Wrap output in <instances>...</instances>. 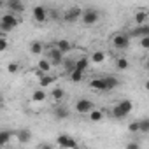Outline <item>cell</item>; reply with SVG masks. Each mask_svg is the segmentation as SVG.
I'll use <instances>...</instances> for the list:
<instances>
[{
	"label": "cell",
	"instance_id": "9c48e42d",
	"mask_svg": "<svg viewBox=\"0 0 149 149\" xmlns=\"http://www.w3.org/2000/svg\"><path fill=\"white\" fill-rule=\"evenodd\" d=\"M51 65H60L63 61V54L56 49V47H49L47 49V58H46Z\"/></svg>",
	"mask_w": 149,
	"mask_h": 149
},
{
	"label": "cell",
	"instance_id": "ba28073f",
	"mask_svg": "<svg viewBox=\"0 0 149 149\" xmlns=\"http://www.w3.org/2000/svg\"><path fill=\"white\" fill-rule=\"evenodd\" d=\"M47 9L44 7V6H35L33 9H32V16H33V19L37 21V23H44V21H47Z\"/></svg>",
	"mask_w": 149,
	"mask_h": 149
},
{
	"label": "cell",
	"instance_id": "4dcf8cb0",
	"mask_svg": "<svg viewBox=\"0 0 149 149\" xmlns=\"http://www.w3.org/2000/svg\"><path fill=\"white\" fill-rule=\"evenodd\" d=\"M9 49V40L6 37H0V53H4Z\"/></svg>",
	"mask_w": 149,
	"mask_h": 149
},
{
	"label": "cell",
	"instance_id": "e575fe53",
	"mask_svg": "<svg viewBox=\"0 0 149 149\" xmlns=\"http://www.w3.org/2000/svg\"><path fill=\"white\" fill-rule=\"evenodd\" d=\"M140 46L144 49H147L149 47V37H140Z\"/></svg>",
	"mask_w": 149,
	"mask_h": 149
},
{
	"label": "cell",
	"instance_id": "5bb4252c",
	"mask_svg": "<svg viewBox=\"0 0 149 149\" xmlns=\"http://www.w3.org/2000/svg\"><path fill=\"white\" fill-rule=\"evenodd\" d=\"M88 67H90V58L88 56H81L79 60H76V70H79V72H86L88 70Z\"/></svg>",
	"mask_w": 149,
	"mask_h": 149
},
{
	"label": "cell",
	"instance_id": "603a6c76",
	"mask_svg": "<svg viewBox=\"0 0 149 149\" xmlns=\"http://www.w3.org/2000/svg\"><path fill=\"white\" fill-rule=\"evenodd\" d=\"M61 63H63V68H65L67 74H70V72L76 70V60H72V58H63Z\"/></svg>",
	"mask_w": 149,
	"mask_h": 149
},
{
	"label": "cell",
	"instance_id": "d6a6232c",
	"mask_svg": "<svg viewBox=\"0 0 149 149\" xmlns=\"http://www.w3.org/2000/svg\"><path fill=\"white\" fill-rule=\"evenodd\" d=\"M128 132L137 133V132H139V121H132V123L128 125Z\"/></svg>",
	"mask_w": 149,
	"mask_h": 149
},
{
	"label": "cell",
	"instance_id": "8fae6325",
	"mask_svg": "<svg viewBox=\"0 0 149 149\" xmlns=\"http://www.w3.org/2000/svg\"><path fill=\"white\" fill-rule=\"evenodd\" d=\"M104 79V84H105V91H111V90H116L121 83H119V79L116 77V76H105V77H102Z\"/></svg>",
	"mask_w": 149,
	"mask_h": 149
},
{
	"label": "cell",
	"instance_id": "3957f363",
	"mask_svg": "<svg viewBox=\"0 0 149 149\" xmlns=\"http://www.w3.org/2000/svg\"><path fill=\"white\" fill-rule=\"evenodd\" d=\"M100 19V13L97 9H83V14H81V21L88 26L91 25H97Z\"/></svg>",
	"mask_w": 149,
	"mask_h": 149
},
{
	"label": "cell",
	"instance_id": "5b68a950",
	"mask_svg": "<svg viewBox=\"0 0 149 149\" xmlns=\"http://www.w3.org/2000/svg\"><path fill=\"white\" fill-rule=\"evenodd\" d=\"M93 109H95V104L91 100H88V98H79L76 102V111L79 114H90Z\"/></svg>",
	"mask_w": 149,
	"mask_h": 149
},
{
	"label": "cell",
	"instance_id": "7a4b0ae2",
	"mask_svg": "<svg viewBox=\"0 0 149 149\" xmlns=\"http://www.w3.org/2000/svg\"><path fill=\"white\" fill-rule=\"evenodd\" d=\"M18 25H19L18 16H14V14H11V13H7V14H4L2 18H0V30H2L4 33L14 30Z\"/></svg>",
	"mask_w": 149,
	"mask_h": 149
},
{
	"label": "cell",
	"instance_id": "7c38bea8",
	"mask_svg": "<svg viewBox=\"0 0 149 149\" xmlns=\"http://www.w3.org/2000/svg\"><path fill=\"white\" fill-rule=\"evenodd\" d=\"M54 47H56L61 54H67V53H70V49H72V42L67 40V39H60V40H56Z\"/></svg>",
	"mask_w": 149,
	"mask_h": 149
},
{
	"label": "cell",
	"instance_id": "4316f807",
	"mask_svg": "<svg viewBox=\"0 0 149 149\" xmlns=\"http://www.w3.org/2000/svg\"><path fill=\"white\" fill-rule=\"evenodd\" d=\"M90 121H93V123H98V121H102V118H104V111H98V109H93L90 114Z\"/></svg>",
	"mask_w": 149,
	"mask_h": 149
},
{
	"label": "cell",
	"instance_id": "d590c367",
	"mask_svg": "<svg viewBox=\"0 0 149 149\" xmlns=\"http://www.w3.org/2000/svg\"><path fill=\"white\" fill-rule=\"evenodd\" d=\"M37 149H53V146H51V144H47V142H42V144H39V146H37Z\"/></svg>",
	"mask_w": 149,
	"mask_h": 149
},
{
	"label": "cell",
	"instance_id": "4fadbf2b",
	"mask_svg": "<svg viewBox=\"0 0 149 149\" xmlns=\"http://www.w3.org/2000/svg\"><path fill=\"white\" fill-rule=\"evenodd\" d=\"M56 83V77L54 76H51V74H46V76H42L40 79H39V84H40V90H44V88H49L51 84H54Z\"/></svg>",
	"mask_w": 149,
	"mask_h": 149
},
{
	"label": "cell",
	"instance_id": "f1b7e54d",
	"mask_svg": "<svg viewBox=\"0 0 149 149\" xmlns=\"http://www.w3.org/2000/svg\"><path fill=\"white\" fill-rule=\"evenodd\" d=\"M139 132L142 133H149V118H144L139 121Z\"/></svg>",
	"mask_w": 149,
	"mask_h": 149
},
{
	"label": "cell",
	"instance_id": "30bf717a",
	"mask_svg": "<svg viewBox=\"0 0 149 149\" xmlns=\"http://www.w3.org/2000/svg\"><path fill=\"white\" fill-rule=\"evenodd\" d=\"M6 7H7V11L11 13V14H21L23 11H25V4L23 2H19V0H11V2H6Z\"/></svg>",
	"mask_w": 149,
	"mask_h": 149
},
{
	"label": "cell",
	"instance_id": "484cf974",
	"mask_svg": "<svg viewBox=\"0 0 149 149\" xmlns=\"http://www.w3.org/2000/svg\"><path fill=\"white\" fill-rule=\"evenodd\" d=\"M47 98V93L44 91V90H35L33 93H32V100L33 102H44Z\"/></svg>",
	"mask_w": 149,
	"mask_h": 149
},
{
	"label": "cell",
	"instance_id": "d4e9b609",
	"mask_svg": "<svg viewBox=\"0 0 149 149\" xmlns=\"http://www.w3.org/2000/svg\"><path fill=\"white\" fill-rule=\"evenodd\" d=\"M11 137H13V133L9 130H2V132H0V147L7 146L11 142Z\"/></svg>",
	"mask_w": 149,
	"mask_h": 149
},
{
	"label": "cell",
	"instance_id": "277c9868",
	"mask_svg": "<svg viewBox=\"0 0 149 149\" xmlns=\"http://www.w3.org/2000/svg\"><path fill=\"white\" fill-rule=\"evenodd\" d=\"M56 144L60 146V149H77V142L70 135H60L56 139Z\"/></svg>",
	"mask_w": 149,
	"mask_h": 149
},
{
	"label": "cell",
	"instance_id": "52a82bcc",
	"mask_svg": "<svg viewBox=\"0 0 149 149\" xmlns=\"http://www.w3.org/2000/svg\"><path fill=\"white\" fill-rule=\"evenodd\" d=\"M112 46L116 49H126L130 46V35H126V33H116L112 37Z\"/></svg>",
	"mask_w": 149,
	"mask_h": 149
},
{
	"label": "cell",
	"instance_id": "6da1fadb",
	"mask_svg": "<svg viewBox=\"0 0 149 149\" xmlns=\"http://www.w3.org/2000/svg\"><path fill=\"white\" fill-rule=\"evenodd\" d=\"M132 109H133L132 100H121L118 105H114V107H112L111 114H112L116 119H123V118H126V116L132 112Z\"/></svg>",
	"mask_w": 149,
	"mask_h": 149
},
{
	"label": "cell",
	"instance_id": "2e32d148",
	"mask_svg": "<svg viewBox=\"0 0 149 149\" xmlns=\"http://www.w3.org/2000/svg\"><path fill=\"white\" fill-rule=\"evenodd\" d=\"M68 116H70L68 107H65V105H58V107L54 109V118H56V119H67Z\"/></svg>",
	"mask_w": 149,
	"mask_h": 149
},
{
	"label": "cell",
	"instance_id": "8992f818",
	"mask_svg": "<svg viewBox=\"0 0 149 149\" xmlns=\"http://www.w3.org/2000/svg\"><path fill=\"white\" fill-rule=\"evenodd\" d=\"M81 14H83V7L74 6V7H70V9H67V11H65L63 19H65V21H68V23H74V21H77V19L81 18Z\"/></svg>",
	"mask_w": 149,
	"mask_h": 149
},
{
	"label": "cell",
	"instance_id": "f35d334b",
	"mask_svg": "<svg viewBox=\"0 0 149 149\" xmlns=\"http://www.w3.org/2000/svg\"><path fill=\"white\" fill-rule=\"evenodd\" d=\"M0 132H2V128H0Z\"/></svg>",
	"mask_w": 149,
	"mask_h": 149
},
{
	"label": "cell",
	"instance_id": "836d02e7",
	"mask_svg": "<svg viewBox=\"0 0 149 149\" xmlns=\"http://www.w3.org/2000/svg\"><path fill=\"white\" fill-rule=\"evenodd\" d=\"M125 149H140V144L137 142V140H130L128 144H126V147Z\"/></svg>",
	"mask_w": 149,
	"mask_h": 149
},
{
	"label": "cell",
	"instance_id": "83f0119b",
	"mask_svg": "<svg viewBox=\"0 0 149 149\" xmlns=\"http://www.w3.org/2000/svg\"><path fill=\"white\" fill-rule=\"evenodd\" d=\"M68 77H70V81H72V83H81V81H83V77H84V74H83V72H79V70H74V72H70V74H68Z\"/></svg>",
	"mask_w": 149,
	"mask_h": 149
},
{
	"label": "cell",
	"instance_id": "74e56055",
	"mask_svg": "<svg viewBox=\"0 0 149 149\" xmlns=\"http://www.w3.org/2000/svg\"><path fill=\"white\" fill-rule=\"evenodd\" d=\"M2 7H6V2H4V0H0V9H2Z\"/></svg>",
	"mask_w": 149,
	"mask_h": 149
},
{
	"label": "cell",
	"instance_id": "9a60e30c",
	"mask_svg": "<svg viewBox=\"0 0 149 149\" xmlns=\"http://www.w3.org/2000/svg\"><path fill=\"white\" fill-rule=\"evenodd\" d=\"M132 37H149V26L147 25H140L137 28L132 30Z\"/></svg>",
	"mask_w": 149,
	"mask_h": 149
},
{
	"label": "cell",
	"instance_id": "44dd1931",
	"mask_svg": "<svg viewBox=\"0 0 149 149\" xmlns=\"http://www.w3.org/2000/svg\"><path fill=\"white\" fill-rule=\"evenodd\" d=\"M18 140H19L21 144L30 142V140H32V132H30V130H26V128L19 130V132H18Z\"/></svg>",
	"mask_w": 149,
	"mask_h": 149
},
{
	"label": "cell",
	"instance_id": "ffe728a7",
	"mask_svg": "<svg viewBox=\"0 0 149 149\" xmlns=\"http://www.w3.org/2000/svg\"><path fill=\"white\" fill-rule=\"evenodd\" d=\"M51 67H53V65H51L46 58H42V60H39V61H37V70H39V72H42V74H49Z\"/></svg>",
	"mask_w": 149,
	"mask_h": 149
},
{
	"label": "cell",
	"instance_id": "f546056e",
	"mask_svg": "<svg viewBox=\"0 0 149 149\" xmlns=\"http://www.w3.org/2000/svg\"><path fill=\"white\" fill-rule=\"evenodd\" d=\"M128 65H130V63H128V60H126V58H123V56L116 60V68H118V70H126V68H128Z\"/></svg>",
	"mask_w": 149,
	"mask_h": 149
},
{
	"label": "cell",
	"instance_id": "7402d4cb",
	"mask_svg": "<svg viewBox=\"0 0 149 149\" xmlns=\"http://www.w3.org/2000/svg\"><path fill=\"white\" fill-rule=\"evenodd\" d=\"M147 18H149L147 11H139V13H135V25H137V26H140V25H146Z\"/></svg>",
	"mask_w": 149,
	"mask_h": 149
},
{
	"label": "cell",
	"instance_id": "cb8c5ba5",
	"mask_svg": "<svg viewBox=\"0 0 149 149\" xmlns=\"http://www.w3.org/2000/svg\"><path fill=\"white\" fill-rule=\"evenodd\" d=\"M51 98H53L54 102H61V100L65 98V90H61V88H53V90H51Z\"/></svg>",
	"mask_w": 149,
	"mask_h": 149
},
{
	"label": "cell",
	"instance_id": "1f68e13d",
	"mask_svg": "<svg viewBox=\"0 0 149 149\" xmlns=\"http://www.w3.org/2000/svg\"><path fill=\"white\" fill-rule=\"evenodd\" d=\"M7 70H9V72H11V74H16V72H18V70H19V65H18V63H16V61H11V63H9V65H7Z\"/></svg>",
	"mask_w": 149,
	"mask_h": 149
},
{
	"label": "cell",
	"instance_id": "ac0fdd59",
	"mask_svg": "<svg viewBox=\"0 0 149 149\" xmlns=\"http://www.w3.org/2000/svg\"><path fill=\"white\" fill-rule=\"evenodd\" d=\"M42 51H44V46H42L40 40H32V42H30V53H32V54L39 56V54H42Z\"/></svg>",
	"mask_w": 149,
	"mask_h": 149
},
{
	"label": "cell",
	"instance_id": "e0dca14e",
	"mask_svg": "<svg viewBox=\"0 0 149 149\" xmlns=\"http://www.w3.org/2000/svg\"><path fill=\"white\" fill-rule=\"evenodd\" d=\"M105 58H107V54H105V51H93L91 53V56H90V63L93 61V63H102V61H105Z\"/></svg>",
	"mask_w": 149,
	"mask_h": 149
},
{
	"label": "cell",
	"instance_id": "8d00e7d4",
	"mask_svg": "<svg viewBox=\"0 0 149 149\" xmlns=\"http://www.w3.org/2000/svg\"><path fill=\"white\" fill-rule=\"evenodd\" d=\"M2 107H4V97L0 95V109H2Z\"/></svg>",
	"mask_w": 149,
	"mask_h": 149
},
{
	"label": "cell",
	"instance_id": "d6986e66",
	"mask_svg": "<svg viewBox=\"0 0 149 149\" xmlns=\"http://www.w3.org/2000/svg\"><path fill=\"white\" fill-rule=\"evenodd\" d=\"M90 88L91 90H97V91H105V84H104V79L102 77H95L90 81Z\"/></svg>",
	"mask_w": 149,
	"mask_h": 149
}]
</instances>
